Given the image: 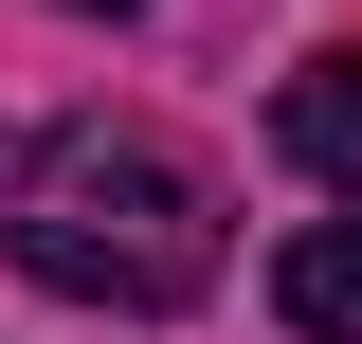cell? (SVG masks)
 Masks as SVG:
<instances>
[{
  "label": "cell",
  "instance_id": "6da1fadb",
  "mask_svg": "<svg viewBox=\"0 0 362 344\" xmlns=\"http://www.w3.org/2000/svg\"><path fill=\"white\" fill-rule=\"evenodd\" d=\"M18 272H37L54 308H127V326H163V308L218 290V200H199V164H163V145H54L37 181H18Z\"/></svg>",
  "mask_w": 362,
  "mask_h": 344
},
{
  "label": "cell",
  "instance_id": "7a4b0ae2",
  "mask_svg": "<svg viewBox=\"0 0 362 344\" xmlns=\"http://www.w3.org/2000/svg\"><path fill=\"white\" fill-rule=\"evenodd\" d=\"M272 145H290L308 181H344V200H362V55H326V73L272 91Z\"/></svg>",
  "mask_w": 362,
  "mask_h": 344
},
{
  "label": "cell",
  "instance_id": "3957f363",
  "mask_svg": "<svg viewBox=\"0 0 362 344\" xmlns=\"http://www.w3.org/2000/svg\"><path fill=\"white\" fill-rule=\"evenodd\" d=\"M272 308H290L308 344H362V217H326V236H290V254H272Z\"/></svg>",
  "mask_w": 362,
  "mask_h": 344
},
{
  "label": "cell",
  "instance_id": "277c9868",
  "mask_svg": "<svg viewBox=\"0 0 362 344\" xmlns=\"http://www.w3.org/2000/svg\"><path fill=\"white\" fill-rule=\"evenodd\" d=\"M18 181H37V145H18V127H0V200H18Z\"/></svg>",
  "mask_w": 362,
  "mask_h": 344
},
{
  "label": "cell",
  "instance_id": "5b68a950",
  "mask_svg": "<svg viewBox=\"0 0 362 344\" xmlns=\"http://www.w3.org/2000/svg\"><path fill=\"white\" fill-rule=\"evenodd\" d=\"M90 18H109V0H90Z\"/></svg>",
  "mask_w": 362,
  "mask_h": 344
}]
</instances>
